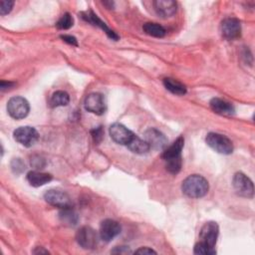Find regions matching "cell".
Masks as SVG:
<instances>
[{"label": "cell", "instance_id": "27", "mask_svg": "<svg viewBox=\"0 0 255 255\" xmlns=\"http://www.w3.org/2000/svg\"><path fill=\"white\" fill-rule=\"evenodd\" d=\"M91 133H92V137L96 143H100L102 141V139L104 138V129L102 127L93 128L91 130Z\"/></svg>", "mask_w": 255, "mask_h": 255}, {"label": "cell", "instance_id": "24", "mask_svg": "<svg viewBox=\"0 0 255 255\" xmlns=\"http://www.w3.org/2000/svg\"><path fill=\"white\" fill-rule=\"evenodd\" d=\"M194 254H199V255H214L216 254V250L214 247L199 241L198 243L195 244L194 249H193Z\"/></svg>", "mask_w": 255, "mask_h": 255}, {"label": "cell", "instance_id": "23", "mask_svg": "<svg viewBox=\"0 0 255 255\" xmlns=\"http://www.w3.org/2000/svg\"><path fill=\"white\" fill-rule=\"evenodd\" d=\"M142 30L145 34L155 38H162L165 35V29L157 23H145L142 26Z\"/></svg>", "mask_w": 255, "mask_h": 255}, {"label": "cell", "instance_id": "21", "mask_svg": "<svg viewBox=\"0 0 255 255\" xmlns=\"http://www.w3.org/2000/svg\"><path fill=\"white\" fill-rule=\"evenodd\" d=\"M163 85L166 90H168L170 93L177 95V96H183L186 94V87L178 82L177 80L171 79V78H165L163 80Z\"/></svg>", "mask_w": 255, "mask_h": 255}, {"label": "cell", "instance_id": "34", "mask_svg": "<svg viewBox=\"0 0 255 255\" xmlns=\"http://www.w3.org/2000/svg\"><path fill=\"white\" fill-rule=\"evenodd\" d=\"M34 253H48V251H47V250H44V249H42V248H38V251L35 250Z\"/></svg>", "mask_w": 255, "mask_h": 255}, {"label": "cell", "instance_id": "22", "mask_svg": "<svg viewBox=\"0 0 255 255\" xmlns=\"http://www.w3.org/2000/svg\"><path fill=\"white\" fill-rule=\"evenodd\" d=\"M69 102H70V96L68 93L64 91H57L51 96L49 104L52 108H57V107L67 106Z\"/></svg>", "mask_w": 255, "mask_h": 255}, {"label": "cell", "instance_id": "30", "mask_svg": "<svg viewBox=\"0 0 255 255\" xmlns=\"http://www.w3.org/2000/svg\"><path fill=\"white\" fill-rule=\"evenodd\" d=\"M61 39H63V41H65L66 43L73 45V46H78V41L75 37L71 36V35H62Z\"/></svg>", "mask_w": 255, "mask_h": 255}, {"label": "cell", "instance_id": "31", "mask_svg": "<svg viewBox=\"0 0 255 255\" xmlns=\"http://www.w3.org/2000/svg\"><path fill=\"white\" fill-rule=\"evenodd\" d=\"M134 253H136V254H156V252L149 247H141V248L135 250Z\"/></svg>", "mask_w": 255, "mask_h": 255}, {"label": "cell", "instance_id": "9", "mask_svg": "<svg viewBox=\"0 0 255 255\" xmlns=\"http://www.w3.org/2000/svg\"><path fill=\"white\" fill-rule=\"evenodd\" d=\"M109 131H110L111 138L115 142L123 145H127L134 135L132 131H130L128 128H126L124 125L119 123L113 124L110 127Z\"/></svg>", "mask_w": 255, "mask_h": 255}, {"label": "cell", "instance_id": "2", "mask_svg": "<svg viewBox=\"0 0 255 255\" xmlns=\"http://www.w3.org/2000/svg\"><path fill=\"white\" fill-rule=\"evenodd\" d=\"M181 189L187 197L200 198L208 192L209 184L202 175L191 174L182 181Z\"/></svg>", "mask_w": 255, "mask_h": 255}, {"label": "cell", "instance_id": "20", "mask_svg": "<svg viewBox=\"0 0 255 255\" xmlns=\"http://www.w3.org/2000/svg\"><path fill=\"white\" fill-rule=\"evenodd\" d=\"M59 218L61 222L67 226H75L79 220L78 214L71 207L62 208L59 213Z\"/></svg>", "mask_w": 255, "mask_h": 255}, {"label": "cell", "instance_id": "25", "mask_svg": "<svg viewBox=\"0 0 255 255\" xmlns=\"http://www.w3.org/2000/svg\"><path fill=\"white\" fill-rule=\"evenodd\" d=\"M73 24H74V19L71 16V14L65 13L58 20V22L56 23V26L60 30H67V29H70L73 26Z\"/></svg>", "mask_w": 255, "mask_h": 255}, {"label": "cell", "instance_id": "12", "mask_svg": "<svg viewBox=\"0 0 255 255\" xmlns=\"http://www.w3.org/2000/svg\"><path fill=\"white\" fill-rule=\"evenodd\" d=\"M121 225L113 219H106L101 223L99 236L105 242L112 241L116 236L121 233Z\"/></svg>", "mask_w": 255, "mask_h": 255}, {"label": "cell", "instance_id": "16", "mask_svg": "<svg viewBox=\"0 0 255 255\" xmlns=\"http://www.w3.org/2000/svg\"><path fill=\"white\" fill-rule=\"evenodd\" d=\"M209 106L211 110L220 115V116H225V117H231L235 114V109L233 105L225 100L219 99V98H213L211 99Z\"/></svg>", "mask_w": 255, "mask_h": 255}, {"label": "cell", "instance_id": "5", "mask_svg": "<svg viewBox=\"0 0 255 255\" xmlns=\"http://www.w3.org/2000/svg\"><path fill=\"white\" fill-rule=\"evenodd\" d=\"M233 188L242 197L252 198L254 195V185L252 180L243 172H236L233 176Z\"/></svg>", "mask_w": 255, "mask_h": 255}, {"label": "cell", "instance_id": "18", "mask_svg": "<svg viewBox=\"0 0 255 255\" xmlns=\"http://www.w3.org/2000/svg\"><path fill=\"white\" fill-rule=\"evenodd\" d=\"M26 178L31 186L39 187L50 182L52 180V175L49 173L38 171V170H32L27 173Z\"/></svg>", "mask_w": 255, "mask_h": 255}, {"label": "cell", "instance_id": "3", "mask_svg": "<svg viewBox=\"0 0 255 255\" xmlns=\"http://www.w3.org/2000/svg\"><path fill=\"white\" fill-rule=\"evenodd\" d=\"M207 145L221 154H230L233 151L232 141L225 135L217 132H209L205 137Z\"/></svg>", "mask_w": 255, "mask_h": 255}, {"label": "cell", "instance_id": "1", "mask_svg": "<svg viewBox=\"0 0 255 255\" xmlns=\"http://www.w3.org/2000/svg\"><path fill=\"white\" fill-rule=\"evenodd\" d=\"M184 145L183 136H178L169 146L163 149L161 154L162 159L165 161L166 170L172 174L179 172L182 164L181 150Z\"/></svg>", "mask_w": 255, "mask_h": 255}, {"label": "cell", "instance_id": "28", "mask_svg": "<svg viewBox=\"0 0 255 255\" xmlns=\"http://www.w3.org/2000/svg\"><path fill=\"white\" fill-rule=\"evenodd\" d=\"M11 167L15 173H20L25 169V164L20 158H14L11 162Z\"/></svg>", "mask_w": 255, "mask_h": 255}, {"label": "cell", "instance_id": "7", "mask_svg": "<svg viewBox=\"0 0 255 255\" xmlns=\"http://www.w3.org/2000/svg\"><path fill=\"white\" fill-rule=\"evenodd\" d=\"M76 240L78 244L84 249H94L99 240L98 233L90 226H83L76 233Z\"/></svg>", "mask_w": 255, "mask_h": 255}, {"label": "cell", "instance_id": "29", "mask_svg": "<svg viewBox=\"0 0 255 255\" xmlns=\"http://www.w3.org/2000/svg\"><path fill=\"white\" fill-rule=\"evenodd\" d=\"M31 164L36 168V169H40V168H43L44 165H45V162H44V159L41 158L40 156H33L31 158Z\"/></svg>", "mask_w": 255, "mask_h": 255}, {"label": "cell", "instance_id": "26", "mask_svg": "<svg viewBox=\"0 0 255 255\" xmlns=\"http://www.w3.org/2000/svg\"><path fill=\"white\" fill-rule=\"evenodd\" d=\"M14 5V1H9V0H2L0 2V14L1 15H6L11 12L12 8Z\"/></svg>", "mask_w": 255, "mask_h": 255}, {"label": "cell", "instance_id": "15", "mask_svg": "<svg viewBox=\"0 0 255 255\" xmlns=\"http://www.w3.org/2000/svg\"><path fill=\"white\" fill-rule=\"evenodd\" d=\"M152 4L156 14L161 18H169L177 10V4L173 0H155Z\"/></svg>", "mask_w": 255, "mask_h": 255}, {"label": "cell", "instance_id": "8", "mask_svg": "<svg viewBox=\"0 0 255 255\" xmlns=\"http://www.w3.org/2000/svg\"><path fill=\"white\" fill-rule=\"evenodd\" d=\"M220 32L227 40L237 39L241 35V23L236 18H226L220 24Z\"/></svg>", "mask_w": 255, "mask_h": 255}, {"label": "cell", "instance_id": "17", "mask_svg": "<svg viewBox=\"0 0 255 255\" xmlns=\"http://www.w3.org/2000/svg\"><path fill=\"white\" fill-rule=\"evenodd\" d=\"M83 16V19H85L86 21H88L89 23L95 25V26H98L100 27L107 35L109 38H111L112 40H115L117 41L119 39V36L116 34V32H114L113 30H111L93 11H90V12H86V13H83L82 14Z\"/></svg>", "mask_w": 255, "mask_h": 255}, {"label": "cell", "instance_id": "6", "mask_svg": "<svg viewBox=\"0 0 255 255\" xmlns=\"http://www.w3.org/2000/svg\"><path fill=\"white\" fill-rule=\"evenodd\" d=\"M14 139L23 146L30 147L39 139V133L33 127L25 126L16 128L13 132Z\"/></svg>", "mask_w": 255, "mask_h": 255}, {"label": "cell", "instance_id": "13", "mask_svg": "<svg viewBox=\"0 0 255 255\" xmlns=\"http://www.w3.org/2000/svg\"><path fill=\"white\" fill-rule=\"evenodd\" d=\"M144 140L148 143L150 148L160 150L164 149L167 145V138L165 135L154 128H150L144 132Z\"/></svg>", "mask_w": 255, "mask_h": 255}, {"label": "cell", "instance_id": "33", "mask_svg": "<svg viewBox=\"0 0 255 255\" xmlns=\"http://www.w3.org/2000/svg\"><path fill=\"white\" fill-rule=\"evenodd\" d=\"M13 86H14V83H12V82H4V81H2V82L0 83V89H1L2 91L6 90V89H9V88H11V87H13Z\"/></svg>", "mask_w": 255, "mask_h": 255}, {"label": "cell", "instance_id": "19", "mask_svg": "<svg viewBox=\"0 0 255 255\" xmlns=\"http://www.w3.org/2000/svg\"><path fill=\"white\" fill-rule=\"evenodd\" d=\"M127 146L131 152L136 154H144L148 152V150L150 149L148 143L144 139H141L138 136H136L135 134L130 139V141L127 144Z\"/></svg>", "mask_w": 255, "mask_h": 255}, {"label": "cell", "instance_id": "10", "mask_svg": "<svg viewBox=\"0 0 255 255\" xmlns=\"http://www.w3.org/2000/svg\"><path fill=\"white\" fill-rule=\"evenodd\" d=\"M84 106H85V109L88 112L93 113V114L98 115V116L103 115L106 111L105 98L100 93L89 94L85 99Z\"/></svg>", "mask_w": 255, "mask_h": 255}, {"label": "cell", "instance_id": "4", "mask_svg": "<svg viewBox=\"0 0 255 255\" xmlns=\"http://www.w3.org/2000/svg\"><path fill=\"white\" fill-rule=\"evenodd\" d=\"M30 106L28 101L23 97H13L7 103V112L11 118L21 120L28 116Z\"/></svg>", "mask_w": 255, "mask_h": 255}, {"label": "cell", "instance_id": "32", "mask_svg": "<svg viewBox=\"0 0 255 255\" xmlns=\"http://www.w3.org/2000/svg\"><path fill=\"white\" fill-rule=\"evenodd\" d=\"M113 253H131L128 249V247H126V246H119V247H116V249H114L113 251H112Z\"/></svg>", "mask_w": 255, "mask_h": 255}, {"label": "cell", "instance_id": "14", "mask_svg": "<svg viewBox=\"0 0 255 255\" xmlns=\"http://www.w3.org/2000/svg\"><path fill=\"white\" fill-rule=\"evenodd\" d=\"M218 233H219V227L217 223L214 221H208L201 227L199 231L200 241L212 247H215Z\"/></svg>", "mask_w": 255, "mask_h": 255}, {"label": "cell", "instance_id": "11", "mask_svg": "<svg viewBox=\"0 0 255 255\" xmlns=\"http://www.w3.org/2000/svg\"><path fill=\"white\" fill-rule=\"evenodd\" d=\"M44 199L51 205L59 208L71 207V200L69 195L59 189H50L45 192Z\"/></svg>", "mask_w": 255, "mask_h": 255}]
</instances>
